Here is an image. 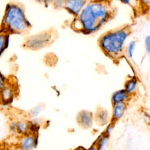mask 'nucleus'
Wrapping results in <instances>:
<instances>
[{"mask_svg": "<svg viewBox=\"0 0 150 150\" xmlns=\"http://www.w3.org/2000/svg\"><path fill=\"white\" fill-rule=\"evenodd\" d=\"M113 10L109 2L105 0H94L82 9L73 22L76 31L90 34L99 30L113 16Z\"/></svg>", "mask_w": 150, "mask_h": 150, "instance_id": "f257e3e1", "label": "nucleus"}, {"mask_svg": "<svg viewBox=\"0 0 150 150\" xmlns=\"http://www.w3.org/2000/svg\"><path fill=\"white\" fill-rule=\"evenodd\" d=\"M30 26L25 16L23 8L20 5L16 3L6 5L2 19L0 33L21 34L26 32Z\"/></svg>", "mask_w": 150, "mask_h": 150, "instance_id": "f03ea898", "label": "nucleus"}, {"mask_svg": "<svg viewBox=\"0 0 150 150\" xmlns=\"http://www.w3.org/2000/svg\"><path fill=\"white\" fill-rule=\"evenodd\" d=\"M130 33L131 29L128 26L110 30L99 38V46L111 59H120L123 54L124 45Z\"/></svg>", "mask_w": 150, "mask_h": 150, "instance_id": "7ed1b4c3", "label": "nucleus"}, {"mask_svg": "<svg viewBox=\"0 0 150 150\" xmlns=\"http://www.w3.org/2000/svg\"><path fill=\"white\" fill-rule=\"evenodd\" d=\"M51 40L50 32H44L29 37L26 40L25 46L32 50H38L49 45Z\"/></svg>", "mask_w": 150, "mask_h": 150, "instance_id": "20e7f679", "label": "nucleus"}, {"mask_svg": "<svg viewBox=\"0 0 150 150\" xmlns=\"http://www.w3.org/2000/svg\"><path fill=\"white\" fill-rule=\"evenodd\" d=\"M38 139L36 134H29L21 136L19 140V150H33L38 145Z\"/></svg>", "mask_w": 150, "mask_h": 150, "instance_id": "39448f33", "label": "nucleus"}, {"mask_svg": "<svg viewBox=\"0 0 150 150\" xmlns=\"http://www.w3.org/2000/svg\"><path fill=\"white\" fill-rule=\"evenodd\" d=\"M87 0H65L64 8L70 14L77 16L86 5Z\"/></svg>", "mask_w": 150, "mask_h": 150, "instance_id": "423d86ee", "label": "nucleus"}, {"mask_svg": "<svg viewBox=\"0 0 150 150\" xmlns=\"http://www.w3.org/2000/svg\"><path fill=\"white\" fill-rule=\"evenodd\" d=\"M78 124L82 128L87 129L92 127L94 122V115L90 111L81 110L78 112L76 117Z\"/></svg>", "mask_w": 150, "mask_h": 150, "instance_id": "0eeeda50", "label": "nucleus"}, {"mask_svg": "<svg viewBox=\"0 0 150 150\" xmlns=\"http://www.w3.org/2000/svg\"><path fill=\"white\" fill-rule=\"evenodd\" d=\"M15 96L13 88L7 83L0 90V104L8 105L12 103Z\"/></svg>", "mask_w": 150, "mask_h": 150, "instance_id": "6e6552de", "label": "nucleus"}, {"mask_svg": "<svg viewBox=\"0 0 150 150\" xmlns=\"http://www.w3.org/2000/svg\"><path fill=\"white\" fill-rule=\"evenodd\" d=\"M110 120V115L108 111L103 108H99L96 111L94 120L99 126H104L108 124Z\"/></svg>", "mask_w": 150, "mask_h": 150, "instance_id": "1a4fd4ad", "label": "nucleus"}, {"mask_svg": "<svg viewBox=\"0 0 150 150\" xmlns=\"http://www.w3.org/2000/svg\"><path fill=\"white\" fill-rule=\"evenodd\" d=\"M127 105L125 103H117L113 105V110H112V123L115 122L121 119L126 110Z\"/></svg>", "mask_w": 150, "mask_h": 150, "instance_id": "9d476101", "label": "nucleus"}, {"mask_svg": "<svg viewBox=\"0 0 150 150\" xmlns=\"http://www.w3.org/2000/svg\"><path fill=\"white\" fill-rule=\"evenodd\" d=\"M129 97V94L124 90L121 89L115 91L111 96L112 104L125 103Z\"/></svg>", "mask_w": 150, "mask_h": 150, "instance_id": "9b49d317", "label": "nucleus"}, {"mask_svg": "<svg viewBox=\"0 0 150 150\" xmlns=\"http://www.w3.org/2000/svg\"><path fill=\"white\" fill-rule=\"evenodd\" d=\"M16 132L17 134L25 135L30 134L29 132V122L25 120H19L16 122Z\"/></svg>", "mask_w": 150, "mask_h": 150, "instance_id": "f8f14e48", "label": "nucleus"}, {"mask_svg": "<svg viewBox=\"0 0 150 150\" xmlns=\"http://www.w3.org/2000/svg\"><path fill=\"white\" fill-rule=\"evenodd\" d=\"M9 35L7 33H0V56L8 47L9 43Z\"/></svg>", "mask_w": 150, "mask_h": 150, "instance_id": "ddd939ff", "label": "nucleus"}, {"mask_svg": "<svg viewBox=\"0 0 150 150\" xmlns=\"http://www.w3.org/2000/svg\"><path fill=\"white\" fill-rule=\"evenodd\" d=\"M109 135L103 134V135H101L98 139L97 140L96 144H94L97 150H105L107 147V144L108 142Z\"/></svg>", "mask_w": 150, "mask_h": 150, "instance_id": "4468645a", "label": "nucleus"}, {"mask_svg": "<svg viewBox=\"0 0 150 150\" xmlns=\"http://www.w3.org/2000/svg\"><path fill=\"white\" fill-rule=\"evenodd\" d=\"M137 80L135 77H132L128 79L125 83L124 90L130 95L136 90L137 86Z\"/></svg>", "mask_w": 150, "mask_h": 150, "instance_id": "2eb2a0df", "label": "nucleus"}, {"mask_svg": "<svg viewBox=\"0 0 150 150\" xmlns=\"http://www.w3.org/2000/svg\"><path fill=\"white\" fill-rule=\"evenodd\" d=\"M135 46H136V42L135 40H131L128 43V44L126 46L125 52L128 58L131 59L132 57Z\"/></svg>", "mask_w": 150, "mask_h": 150, "instance_id": "dca6fc26", "label": "nucleus"}, {"mask_svg": "<svg viewBox=\"0 0 150 150\" xmlns=\"http://www.w3.org/2000/svg\"><path fill=\"white\" fill-rule=\"evenodd\" d=\"M42 110V107L40 105H37L28 111V115L30 118H35L39 115Z\"/></svg>", "mask_w": 150, "mask_h": 150, "instance_id": "f3484780", "label": "nucleus"}, {"mask_svg": "<svg viewBox=\"0 0 150 150\" xmlns=\"http://www.w3.org/2000/svg\"><path fill=\"white\" fill-rule=\"evenodd\" d=\"M65 0H52V2L53 4V6L56 9H59L64 6Z\"/></svg>", "mask_w": 150, "mask_h": 150, "instance_id": "a211bd4d", "label": "nucleus"}, {"mask_svg": "<svg viewBox=\"0 0 150 150\" xmlns=\"http://www.w3.org/2000/svg\"><path fill=\"white\" fill-rule=\"evenodd\" d=\"M9 128L11 132L13 134H17L16 132V122L15 121H11L9 123Z\"/></svg>", "mask_w": 150, "mask_h": 150, "instance_id": "6ab92c4d", "label": "nucleus"}, {"mask_svg": "<svg viewBox=\"0 0 150 150\" xmlns=\"http://www.w3.org/2000/svg\"><path fill=\"white\" fill-rule=\"evenodd\" d=\"M144 44H145V49L148 53V54H149L150 52V38L149 36H147L144 41Z\"/></svg>", "mask_w": 150, "mask_h": 150, "instance_id": "aec40b11", "label": "nucleus"}, {"mask_svg": "<svg viewBox=\"0 0 150 150\" xmlns=\"http://www.w3.org/2000/svg\"><path fill=\"white\" fill-rule=\"evenodd\" d=\"M7 83V80L4 74L0 71V90L2 89L4 86Z\"/></svg>", "mask_w": 150, "mask_h": 150, "instance_id": "412c9836", "label": "nucleus"}, {"mask_svg": "<svg viewBox=\"0 0 150 150\" xmlns=\"http://www.w3.org/2000/svg\"><path fill=\"white\" fill-rule=\"evenodd\" d=\"M38 2H40V3H43V4H45V5H48L49 4H50V3H51L52 2V0H36Z\"/></svg>", "mask_w": 150, "mask_h": 150, "instance_id": "4be33fe9", "label": "nucleus"}, {"mask_svg": "<svg viewBox=\"0 0 150 150\" xmlns=\"http://www.w3.org/2000/svg\"><path fill=\"white\" fill-rule=\"evenodd\" d=\"M121 3L124 4H131L132 0H120Z\"/></svg>", "mask_w": 150, "mask_h": 150, "instance_id": "5701e85b", "label": "nucleus"}, {"mask_svg": "<svg viewBox=\"0 0 150 150\" xmlns=\"http://www.w3.org/2000/svg\"><path fill=\"white\" fill-rule=\"evenodd\" d=\"M142 2L146 6L148 5L149 6V0H142Z\"/></svg>", "mask_w": 150, "mask_h": 150, "instance_id": "b1692460", "label": "nucleus"}, {"mask_svg": "<svg viewBox=\"0 0 150 150\" xmlns=\"http://www.w3.org/2000/svg\"><path fill=\"white\" fill-rule=\"evenodd\" d=\"M86 150H97V149L95 145H92L91 146H90V148H88V149H87Z\"/></svg>", "mask_w": 150, "mask_h": 150, "instance_id": "393cba45", "label": "nucleus"}, {"mask_svg": "<svg viewBox=\"0 0 150 150\" xmlns=\"http://www.w3.org/2000/svg\"><path fill=\"white\" fill-rule=\"evenodd\" d=\"M74 150H84V149H83V148H81V147H78V148H76V149H74Z\"/></svg>", "mask_w": 150, "mask_h": 150, "instance_id": "a878e982", "label": "nucleus"}]
</instances>
